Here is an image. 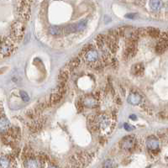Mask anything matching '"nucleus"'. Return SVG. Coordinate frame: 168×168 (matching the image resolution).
Segmentation results:
<instances>
[{
    "mask_svg": "<svg viewBox=\"0 0 168 168\" xmlns=\"http://www.w3.org/2000/svg\"><path fill=\"white\" fill-rule=\"evenodd\" d=\"M88 122L93 130L99 132L108 131L109 130L112 131L115 125L114 119L108 114L93 115L89 118Z\"/></svg>",
    "mask_w": 168,
    "mask_h": 168,
    "instance_id": "f257e3e1",
    "label": "nucleus"
},
{
    "mask_svg": "<svg viewBox=\"0 0 168 168\" xmlns=\"http://www.w3.org/2000/svg\"><path fill=\"white\" fill-rule=\"evenodd\" d=\"M78 57L81 61H83L88 64L89 66H100L102 62L99 61V54L98 51L95 50L93 45H86L80 52Z\"/></svg>",
    "mask_w": 168,
    "mask_h": 168,
    "instance_id": "f03ea898",
    "label": "nucleus"
},
{
    "mask_svg": "<svg viewBox=\"0 0 168 168\" xmlns=\"http://www.w3.org/2000/svg\"><path fill=\"white\" fill-rule=\"evenodd\" d=\"M15 51L14 40L8 38H5L0 40V55L3 56H8Z\"/></svg>",
    "mask_w": 168,
    "mask_h": 168,
    "instance_id": "7ed1b4c3",
    "label": "nucleus"
},
{
    "mask_svg": "<svg viewBox=\"0 0 168 168\" xmlns=\"http://www.w3.org/2000/svg\"><path fill=\"white\" fill-rule=\"evenodd\" d=\"M24 23L18 20L15 22L11 28V37L15 41H20L24 37Z\"/></svg>",
    "mask_w": 168,
    "mask_h": 168,
    "instance_id": "20e7f679",
    "label": "nucleus"
},
{
    "mask_svg": "<svg viewBox=\"0 0 168 168\" xmlns=\"http://www.w3.org/2000/svg\"><path fill=\"white\" fill-rule=\"evenodd\" d=\"M19 8H18V14L20 21L24 23V21L29 20V15H30V6L29 1H22L19 3Z\"/></svg>",
    "mask_w": 168,
    "mask_h": 168,
    "instance_id": "39448f33",
    "label": "nucleus"
},
{
    "mask_svg": "<svg viewBox=\"0 0 168 168\" xmlns=\"http://www.w3.org/2000/svg\"><path fill=\"white\" fill-rule=\"evenodd\" d=\"M98 99H99L98 94L96 93L94 95L87 96V97L83 98L81 103L82 106H85V107L90 108V109H93V108H96L97 106H98V104H99Z\"/></svg>",
    "mask_w": 168,
    "mask_h": 168,
    "instance_id": "423d86ee",
    "label": "nucleus"
},
{
    "mask_svg": "<svg viewBox=\"0 0 168 168\" xmlns=\"http://www.w3.org/2000/svg\"><path fill=\"white\" fill-rule=\"evenodd\" d=\"M135 146H136V138L134 135L125 136L120 142L121 148L126 151H131L135 148Z\"/></svg>",
    "mask_w": 168,
    "mask_h": 168,
    "instance_id": "0eeeda50",
    "label": "nucleus"
},
{
    "mask_svg": "<svg viewBox=\"0 0 168 168\" xmlns=\"http://www.w3.org/2000/svg\"><path fill=\"white\" fill-rule=\"evenodd\" d=\"M25 168H42L44 166V161L40 158L29 156L24 162Z\"/></svg>",
    "mask_w": 168,
    "mask_h": 168,
    "instance_id": "6e6552de",
    "label": "nucleus"
},
{
    "mask_svg": "<svg viewBox=\"0 0 168 168\" xmlns=\"http://www.w3.org/2000/svg\"><path fill=\"white\" fill-rule=\"evenodd\" d=\"M159 37H160L159 42L156 45L155 51L159 54H162L166 51L167 48V32L161 33Z\"/></svg>",
    "mask_w": 168,
    "mask_h": 168,
    "instance_id": "1a4fd4ad",
    "label": "nucleus"
},
{
    "mask_svg": "<svg viewBox=\"0 0 168 168\" xmlns=\"http://www.w3.org/2000/svg\"><path fill=\"white\" fill-rule=\"evenodd\" d=\"M146 146L151 151H158L159 150V146H160L159 139H157L155 136H154V135H151V136L148 137L147 139H146Z\"/></svg>",
    "mask_w": 168,
    "mask_h": 168,
    "instance_id": "9d476101",
    "label": "nucleus"
},
{
    "mask_svg": "<svg viewBox=\"0 0 168 168\" xmlns=\"http://www.w3.org/2000/svg\"><path fill=\"white\" fill-rule=\"evenodd\" d=\"M14 160L5 155H0V168H13Z\"/></svg>",
    "mask_w": 168,
    "mask_h": 168,
    "instance_id": "9b49d317",
    "label": "nucleus"
},
{
    "mask_svg": "<svg viewBox=\"0 0 168 168\" xmlns=\"http://www.w3.org/2000/svg\"><path fill=\"white\" fill-rule=\"evenodd\" d=\"M127 101L132 105H139L142 102V97L137 93H132L128 97Z\"/></svg>",
    "mask_w": 168,
    "mask_h": 168,
    "instance_id": "f8f14e48",
    "label": "nucleus"
},
{
    "mask_svg": "<svg viewBox=\"0 0 168 168\" xmlns=\"http://www.w3.org/2000/svg\"><path fill=\"white\" fill-rule=\"evenodd\" d=\"M81 63V59L77 56V57H76V58L72 59L70 62H69V64L66 66V69L69 71V72H72L77 67V66L80 65Z\"/></svg>",
    "mask_w": 168,
    "mask_h": 168,
    "instance_id": "ddd939ff",
    "label": "nucleus"
},
{
    "mask_svg": "<svg viewBox=\"0 0 168 168\" xmlns=\"http://www.w3.org/2000/svg\"><path fill=\"white\" fill-rule=\"evenodd\" d=\"M10 128V122L6 118H0V132H6Z\"/></svg>",
    "mask_w": 168,
    "mask_h": 168,
    "instance_id": "4468645a",
    "label": "nucleus"
},
{
    "mask_svg": "<svg viewBox=\"0 0 168 168\" xmlns=\"http://www.w3.org/2000/svg\"><path fill=\"white\" fill-rule=\"evenodd\" d=\"M49 32L52 36L62 35V27H61V26H51L49 28Z\"/></svg>",
    "mask_w": 168,
    "mask_h": 168,
    "instance_id": "2eb2a0df",
    "label": "nucleus"
},
{
    "mask_svg": "<svg viewBox=\"0 0 168 168\" xmlns=\"http://www.w3.org/2000/svg\"><path fill=\"white\" fill-rule=\"evenodd\" d=\"M96 45L100 50L104 48L105 47V36L102 35L98 36L96 38Z\"/></svg>",
    "mask_w": 168,
    "mask_h": 168,
    "instance_id": "dca6fc26",
    "label": "nucleus"
},
{
    "mask_svg": "<svg viewBox=\"0 0 168 168\" xmlns=\"http://www.w3.org/2000/svg\"><path fill=\"white\" fill-rule=\"evenodd\" d=\"M161 1H157V0H154V1H150V6H151V8L156 12V11H159L161 8Z\"/></svg>",
    "mask_w": 168,
    "mask_h": 168,
    "instance_id": "f3484780",
    "label": "nucleus"
},
{
    "mask_svg": "<svg viewBox=\"0 0 168 168\" xmlns=\"http://www.w3.org/2000/svg\"><path fill=\"white\" fill-rule=\"evenodd\" d=\"M147 36L153 37V38H158L161 35V32L159 31V29H155V28H147Z\"/></svg>",
    "mask_w": 168,
    "mask_h": 168,
    "instance_id": "a211bd4d",
    "label": "nucleus"
},
{
    "mask_svg": "<svg viewBox=\"0 0 168 168\" xmlns=\"http://www.w3.org/2000/svg\"><path fill=\"white\" fill-rule=\"evenodd\" d=\"M144 71V67H143V65L142 64H136L135 66H133V69H132V72L135 75H141L142 72Z\"/></svg>",
    "mask_w": 168,
    "mask_h": 168,
    "instance_id": "6ab92c4d",
    "label": "nucleus"
},
{
    "mask_svg": "<svg viewBox=\"0 0 168 168\" xmlns=\"http://www.w3.org/2000/svg\"><path fill=\"white\" fill-rule=\"evenodd\" d=\"M87 24H88V20H84L76 24V27H77V32L82 31L87 27Z\"/></svg>",
    "mask_w": 168,
    "mask_h": 168,
    "instance_id": "aec40b11",
    "label": "nucleus"
},
{
    "mask_svg": "<svg viewBox=\"0 0 168 168\" xmlns=\"http://www.w3.org/2000/svg\"><path fill=\"white\" fill-rule=\"evenodd\" d=\"M20 97H21V98H22V100L24 102H28L29 100V97L26 92H24V91H20Z\"/></svg>",
    "mask_w": 168,
    "mask_h": 168,
    "instance_id": "412c9836",
    "label": "nucleus"
},
{
    "mask_svg": "<svg viewBox=\"0 0 168 168\" xmlns=\"http://www.w3.org/2000/svg\"><path fill=\"white\" fill-rule=\"evenodd\" d=\"M113 167V161L111 160H108V161H105L104 163V167L105 168H112Z\"/></svg>",
    "mask_w": 168,
    "mask_h": 168,
    "instance_id": "4be33fe9",
    "label": "nucleus"
},
{
    "mask_svg": "<svg viewBox=\"0 0 168 168\" xmlns=\"http://www.w3.org/2000/svg\"><path fill=\"white\" fill-rule=\"evenodd\" d=\"M124 129H125L126 130H129V131H130V130H135V127H134V126H131V125H130V124H124Z\"/></svg>",
    "mask_w": 168,
    "mask_h": 168,
    "instance_id": "5701e85b",
    "label": "nucleus"
},
{
    "mask_svg": "<svg viewBox=\"0 0 168 168\" xmlns=\"http://www.w3.org/2000/svg\"><path fill=\"white\" fill-rule=\"evenodd\" d=\"M125 17H126V18H130V19H132V18L135 17V15H126Z\"/></svg>",
    "mask_w": 168,
    "mask_h": 168,
    "instance_id": "b1692460",
    "label": "nucleus"
},
{
    "mask_svg": "<svg viewBox=\"0 0 168 168\" xmlns=\"http://www.w3.org/2000/svg\"><path fill=\"white\" fill-rule=\"evenodd\" d=\"M130 119H136V116H135V115H131V116H130Z\"/></svg>",
    "mask_w": 168,
    "mask_h": 168,
    "instance_id": "393cba45",
    "label": "nucleus"
},
{
    "mask_svg": "<svg viewBox=\"0 0 168 168\" xmlns=\"http://www.w3.org/2000/svg\"><path fill=\"white\" fill-rule=\"evenodd\" d=\"M48 168H58L57 167H56V166H51V167H49Z\"/></svg>",
    "mask_w": 168,
    "mask_h": 168,
    "instance_id": "a878e982",
    "label": "nucleus"
}]
</instances>
